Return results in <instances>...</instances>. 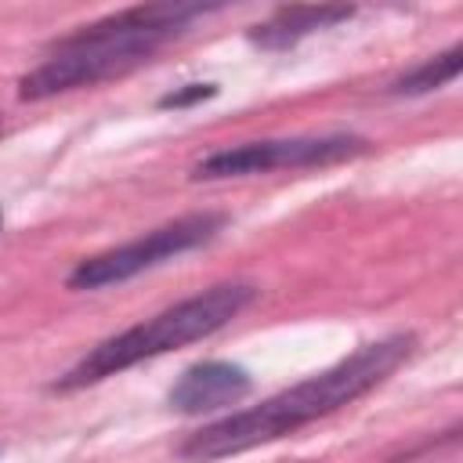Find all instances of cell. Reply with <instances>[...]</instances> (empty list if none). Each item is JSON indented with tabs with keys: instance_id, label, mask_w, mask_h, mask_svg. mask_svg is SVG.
Returning <instances> with one entry per match:
<instances>
[{
	"instance_id": "6da1fadb",
	"label": "cell",
	"mask_w": 463,
	"mask_h": 463,
	"mask_svg": "<svg viewBox=\"0 0 463 463\" xmlns=\"http://www.w3.org/2000/svg\"><path fill=\"white\" fill-rule=\"evenodd\" d=\"M416 351V336L412 333H387L380 340L362 344L358 351H351L347 358H340L336 365L264 398L260 405L228 412L199 430H192L181 445L177 456L188 463H217L224 456L279 441L286 434H297L300 427L365 398L373 387H380L409 354Z\"/></svg>"
},
{
	"instance_id": "277c9868",
	"label": "cell",
	"mask_w": 463,
	"mask_h": 463,
	"mask_svg": "<svg viewBox=\"0 0 463 463\" xmlns=\"http://www.w3.org/2000/svg\"><path fill=\"white\" fill-rule=\"evenodd\" d=\"M228 217L217 213V210H199V213H184V217H174L116 250H105V253H94V257H83L72 271H69V289H105V286H116V282H127L170 257H181L195 246H206L213 242L221 232H224Z\"/></svg>"
},
{
	"instance_id": "5b68a950",
	"label": "cell",
	"mask_w": 463,
	"mask_h": 463,
	"mask_svg": "<svg viewBox=\"0 0 463 463\" xmlns=\"http://www.w3.org/2000/svg\"><path fill=\"white\" fill-rule=\"evenodd\" d=\"M369 148L362 134H307V137H268L246 141L232 148H217L192 166L195 181H221V177H246V174H271V170H311L354 159Z\"/></svg>"
},
{
	"instance_id": "52a82bcc",
	"label": "cell",
	"mask_w": 463,
	"mask_h": 463,
	"mask_svg": "<svg viewBox=\"0 0 463 463\" xmlns=\"http://www.w3.org/2000/svg\"><path fill=\"white\" fill-rule=\"evenodd\" d=\"M347 18H354V7H347V4H293V7L271 11L246 36H250V43H257L264 51H286V47L300 43L304 36H311L318 29H333Z\"/></svg>"
},
{
	"instance_id": "8992f818",
	"label": "cell",
	"mask_w": 463,
	"mask_h": 463,
	"mask_svg": "<svg viewBox=\"0 0 463 463\" xmlns=\"http://www.w3.org/2000/svg\"><path fill=\"white\" fill-rule=\"evenodd\" d=\"M253 380L242 365L235 362H195L192 369L181 373V380L170 387L166 402L170 409L184 412V416H199V412H213V409H228L235 402H242L250 394Z\"/></svg>"
},
{
	"instance_id": "8fae6325",
	"label": "cell",
	"mask_w": 463,
	"mask_h": 463,
	"mask_svg": "<svg viewBox=\"0 0 463 463\" xmlns=\"http://www.w3.org/2000/svg\"><path fill=\"white\" fill-rule=\"evenodd\" d=\"M0 224H4V217H0Z\"/></svg>"
},
{
	"instance_id": "9c48e42d",
	"label": "cell",
	"mask_w": 463,
	"mask_h": 463,
	"mask_svg": "<svg viewBox=\"0 0 463 463\" xmlns=\"http://www.w3.org/2000/svg\"><path fill=\"white\" fill-rule=\"evenodd\" d=\"M213 94H217L213 83H188V87H181V90L163 94V98H159V109H184V105L206 101V98H213Z\"/></svg>"
},
{
	"instance_id": "30bf717a",
	"label": "cell",
	"mask_w": 463,
	"mask_h": 463,
	"mask_svg": "<svg viewBox=\"0 0 463 463\" xmlns=\"http://www.w3.org/2000/svg\"><path fill=\"white\" fill-rule=\"evenodd\" d=\"M0 134H4V112H0Z\"/></svg>"
},
{
	"instance_id": "3957f363",
	"label": "cell",
	"mask_w": 463,
	"mask_h": 463,
	"mask_svg": "<svg viewBox=\"0 0 463 463\" xmlns=\"http://www.w3.org/2000/svg\"><path fill=\"white\" fill-rule=\"evenodd\" d=\"M257 286L253 282H217L109 340H101L98 347H90L72 369H65L58 380H54V391H80V387H90V383H101L137 362H148V358H159L166 351H177V347H188L195 340H206L213 336L217 329H224L235 315H242L253 300H257Z\"/></svg>"
},
{
	"instance_id": "7a4b0ae2",
	"label": "cell",
	"mask_w": 463,
	"mask_h": 463,
	"mask_svg": "<svg viewBox=\"0 0 463 463\" xmlns=\"http://www.w3.org/2000/svg\"><path fill=\"white\" fill-rule=\"evenodd\" d=\"M221 7L206 4H148V7H127L119 14H109L101 22L80 25L76 33L61 36L51 54L18 80L22 101H43L65 90L98 87L105 80H119L152 54L170 43L174 36L188 33L195 18H206Z\"/></svg>"
},
{
	"instance_id": "ba28073f",
	"label": "cell",
	"mask_w": 463,
	"mask_h": 463,
	"mask_svg": "<svg viewBox=\"0 0 463 463\" xmlns=\"http://www.w3.org/2000/svg\"><path fill=\"white\" fill-rule=\"evenodd\" d=\"M459 69H463V47H459V43H452L449 51H441V54H434V58H427V61H420L416 69H409L405 76H398V80L387 87V94H394V98L430 94V90H438V87L452 83V80L459 76Z\"/></svg>"
}]
</instances>
